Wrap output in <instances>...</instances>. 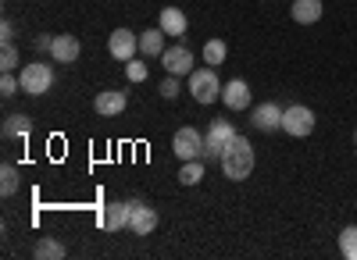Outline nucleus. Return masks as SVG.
I'll use <instances>...</instances> for the list:
<instances>
[{"label":"nucleus","mask_w":357,"mask_h":260,"mask_svg":"<svg viewBox=\"0 0 357 260\" xmlns=\"http://www.w3.org/2000/svg\"><path fill=\"white\" fill-rule=\"evenodd\" d=\"M250 171H254V147L247 136L236 132L222 150V175L232 182H243V179H250Z\"/></svg>","instance_id":"obj_1"},{"label":"nucleus","mask_w":357,"mask_h":260,"mask_svg":"<svg viewBox=\"0 0 357 260\" xmlns=\"http://www.w3.org/2000/svg\"><path fill=\"white\" fill-rule=\"evenodd\" d=\"M236 136V129H232V122H222V118H215L211 122V129H207V136H204V164H222V150H225V143Z\"/></svg>","instance_id":"obj_2"},{"label":"nucleus","mask_w":357,"mask_h":260,"mask_svg":"<svg viewBox=\"0 0 357 260\" xmlns=\"http://www.w3.org/2000/svg\"><path fill=\"white\" fill-rule=\"evenodd\" d=\"M190 97H193L197 104H215V100H222V82H218V75L211 72V65H207V68H193V75H190Z\"/></svg>","instance_id":"obj_3"},{"label":"nucleus","mask_w":357,"mask_h":260,"mask_svg":"<svg viewBox=\"0 0 357 260\" xmlns=\"http://www.w3.org/2000/svg\"><path fill=\"white\" fill-rule=\"evenodd\" d=\"M282 132L293 136V139H307L314 132V111L304 107V104H289L282 111Z\"/></svg>","instance_id":"obj_4"},{"label":"nucleus","mask_w":357,"mask_h":260,"mask_svg":"<svg viewBox=\"0 0 357 260\" xmlns=\"http://www.w3.org/2000/svg\"><path fill=\"white\" fill-rule=\"evenodd\" d=\"M18 79H22V93H29V97H43V93H50V86H54V72L43 61L25 65Z\"/></svg>","instance_id":"obj_5"},{"label":"nucleus","mask_w":357,"mask_h":260,"mask_svg":"<svg viewBox=\"0 0 357 260\" xmlns=\"http://www.w3.org/2000/svg\"><path fill=\"white\" fill-rule=\"evenodd\" d=\"M161 61H165V72L168 75H193V50L186 47V43H172V47H165V54H161Z\"/></svg>","instance_id":"obj_6"},{"label":"nucleus","mask_w":357,"mask_h":260,"mask_svg":"<svg viewBox=\"0 0 357 260\" xmlns=\"http://www.w3.org/2000/svg\"><path fill=\"white\" fill-rule=\"evenodd\" d=\"M172 150H175V157H183V161H197V157H204V136L193 125L178 129L175 139H172Z\"/></svg>","instance_id":"obj_7"},{"label":"nucleus","mask_w":357,"mask_h":260,"mask_svg":"<svg viewBox=\"0 0 357 260\" xmlns=\"http://www.w3.org/2000/svg\"><path fill=\"white\" fill-rule=\"evenodd\" d=\"M158 228V211L146 207L143 200H129V232L136 236H151Z\"/></svg>","instance_id":"obj_8"},{"label":"nucleus","mask_w":357,"mask_h":260,"mask_svg":"<svg viewBox=\"0 0 357 260\" xmlns=\"http://www.w3.org/2000/svg\"><path fill=\"white\" fill-rule=\"evenodd\" d=\"M107 50H111V57L114 61H132L136 57V50H139V36L136 33H129V29H114V33L107 36Z\"/></svg>","instance_id":"obj_9"},{"label":"nucleus","mask_w":357,"mask_h":260,"mask_svg":"<svg viewBox=\"0 0 357 260\" xmlns=\"http://www.w3.org/2000/svg\"><path fill=\"white\" fill-rule=\"evenodd\" d=\"M282 111L286 107H279V104H257L250 111V122H254L257 132H279L282 129Z\"/></svg>","instance_id":"obj_10"},{"label":"nucleus","mask_w":357,"mask_h":260,"mask_svg":"<svg viewBox=\"0 0 357 260\" xmlns=\"http://www.w3.org/2000/svg\"><path fill=\"white\" fill-rule=\"evenodd\" d=\"M222 104H225L229 111H247V107H250V86H247V79L225 82V86H222Z\"/></svg>","instance_id":"obj_11"},{"label":"nucleus","mask_w":357,"mask_h":260,"mask_svg":"<svg viewBox=\"0 0 357 260\" xmlns=\"http://www.w3.org/2000/svg\"><path fill=\"white\" fill-rule=\"evenodd\" d=\"M79 54H82V43H79L75 36H68V33H61V36H54L50 57H54L57 65H72V61H79Z\"/></svg>","instance_id":"obj_12"},{"label":"nucleus","mask_w":357,"mask_h":260,"mask_svg":"<svg viewBox=\"0 0 357 260\" xmlns=\"http://www.w3.org/2000/svg\"><path fill=\"white\" fill-rule=\"evenodd\" d=\"M129 107V97L126 93H118V90H104L93 97V111L104 114V118H114V114H122Z\"/></svg>","instance_id":"obj_13"},{"label":"nucleus","mask_w":357,"mask_h":260,"mask_svg":"<svg viewBox=\"0 0 357 260\" xmlns=\"http://www.w3.org/2000/svg\"><path fill=\"white\" fill-rule=\"evenodd\" d=\"M100 225L107 228V232H122V228H129V200H118V204H107Z\"/></svg>","instance_id":"obj_14"},{"label":"nucleus","mask_w":357,"mask_h":260,"mask_svg":"<svg viewBox=\"0 0 357 260\" xmlns=\"http://www.w3.org/2000/svg\"><path fill=\"white\" fill-rule=\"evenodd\" d=\"M289 15H293L296 25H314L321 18V0H293Z\"/></svg>","instance_id":"obj_15"},{"label":"nucleus","mask_w":357,"mask_h":260,"mask_svg":"<svg viewBox=\"0 0 357 260\" xmlns=\"http://www.w3.org/2000/svg\"><path fill=\"white\" fill-rule=\"evenodd\" d=\"M158 29H161L165 36H183L186 33V15L178 11V8H165L158 15Z\"/></svg>","instance_id":"obj_16"},{"label":"nucleus","mask_w":357,"mask_h":260,"mask_svg":"<svg viewBox=\"0 0 357 260\" xmlns=\"http://www.w3.org/2000/svg\"><path fill=\"white\" fill-rule=\"evenodd\" d=\"M139 54L143 57H161L165 54V33L161 29H146V33H139Z\"/></svg>","instance_id":"obj_17"},{"label":"nucleus","mask_w":357,"mask_h":260,"mask_svg":"<svg viewBox=\"0 0 357 260\" xmlns=\"http://www.w3.org/2000/svg\"><path fill=\"white\" fill-rule=\"evenodd\" d=\"M33 257H36V260H65V257H68V246L57 243V239H40V243L33 246Z\"/></svg>","instance_id":"obj_18"},{"label":"nucleus","mask_w":357,"mask_h":260,"mask_svg":"<svg viewBox=\"0 0 357 260\" xmlns=\"http://www.w3.org/2000/svg\"><path fill=\"white\" fill-rule=\"evenodd\" d=\"M29 129H33V118H29V114H11V118H4V139L29 136Z\"/></svg>","instance_id":"obj_19"},{"label":"nucleus","mask_w":357,"mask_h":260,"mask_svg":"<svg viewBox=\"0 0 357 260\" xmlns=\"http://www.w3.org/2000/svg\"><path fill=\"white\" fill-rule=\"evenodd\" d=\"M225 57H229V47H225V40H207L204 43V65H222L225 61Z\"/></svg>","instance_id":"obj_20"},{"label":"nucleus","mask_w":357,"mask_h":260,"mask_svg":"<svg viewBox=\"0 0 357 260\" xmlns=\"http://www.w3.org/2000/svg\"><path fill=\"white\" fill-rule=\"evenodd\" d=\"M204 179V161L197 157V161H183V168H178V182L183 186H197Z\"/></svg>","instance_id":"obj_21"},{"label":"nucleus","mask_w":357,"mask_h":260,"mask_svg":"<svg viewBox=\"0 0 357 260\" xmlns=\"http://www.w3.org/2000/svg\"><path fill=\"white\" fill-rule=\"evenodd\" d=\"M336 243H340V253H343L347 260H357V225H347Z\"/></svg>","instance_id":"obj_22"},{"label":"nucleus","mask_w":357,"mask_h":260,"mask_svg":"<svg viewBox=\"0 0 357 260\" xmlns=\"http://www.w3.org/2000/svg\"><path fill=\"white\" fill-rule=\"evenodd\" d=\"M18 186H22L18 168H15V164H4V168H0V193H4V196H15Z\"/></svg>","instance_id":"obj_23"},{"label":"nucleus","mask_w":357,"mask_h":260,"mask_svg":"<svg viewBox=\"0 0 357 260\" xmlns=\"http://www.w3.org/2000/svg\"><path fill=\"white\" fill-rule=\"evenodd\" d=\"M18 61H22L18 47L15 43H4V50H0V68H4V72H18Z\"/></svg>","instance_id":"obj_24"},{"label":"nucleus","mask_w":357,"mask_h":260,"mask_svg":"<svg viewBox=\"0 0 357 260\" xmlns=\"http://www.w3.org/2000/svg\"><path fill=\"white\" fill-rule=\"evenodd\" d=\"M146 75H151V68H146V61H126V79L129 82H146Z\"/></svg>","instance_id":"obj_25"},{"label":"nucleus","mask_w":357,"mask_h":260,"mask_svg":"<svg viewBox=\"0 0 357 260\" xmlns=\"http://www.w3.org/2000/svg\"><path fill=\"white\" fill-rule=\"evenodd\" d=\"M22 90V79L15 75V72H4L0 75V97H15Z\"/></svg>","instance_id":"obj_26"},{"label":"nucleus","mask_w":357,"mask_h":260,"mask_svg":"<svg viewBox=\"0 0 357 260\" xmlns=\"http://www.w3.org/2000/svg\"><path fill=\"white\" fill-rule=\"evenodd\" d=\"M178 90H183V79H178V75H165V82H161V97H165V100H175Z\"/></svg>","instance_id":"obj_27"},{"label":"nucleus","mask_w":357,"mask_h":260,"mask_svg":"<svg viewBox=\"0 0 357 260\" xmlns=\"http://www.w3.org/2000/svg\"><path fill=\"white\" fill-rule=\"evenodd\" d=\"M50 47H54V36H36V43H33L36 54H50Z\"/></svg>","instance_id":"obj_28"},{"label":"nucleus","mask_w":357,"mask_h":260,"mask_svg":"<svg viewBox=\"0 0 357 260\" xmlns=\"http://www.w3.org/2000/svg\"><path fill=\"white\" fill-rule=\"evenodd\" d=\"M0 43H15V25L4 18V25H0Z\"/></svg>","instance_id":"obj_29"},{"label":"nucleus","mask_w":357,"mask_h":260,"mask_svg":"<svg viewBox=\"0 0 357 260\" xmlns=\"http://www.w3.org/2000/svg\"><path fill=\"white\" fill-rule=\"evenodd\" d=\"M354 150H357V129H354Z\"/></svg>","instance_id":"obj_30"}]
</instances>
